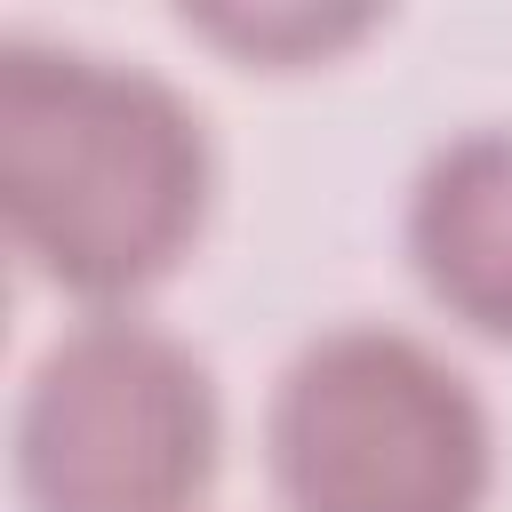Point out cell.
<instances>
[{
    "instance_id": "cell-1",
    "label": "cell",
    "mask_w": 512,
    "mask_h": 512,
    "mask_svg": "<svg viewBox=\"0 0 512 512\" xmlns=\"http://www.w3.org/2000/svg\"><path fill=\"white\" fill-rule=\"evenodd\" d=\"M216 152L200 112L144 64L88 48H0V224L72 304L128 312L200 240Z\"/></svg>"
},
{
    "instance_id": "cell-2",
    "label": "cell",
    "mask_w": 512,
    "mask_h": 512,
    "mask_svg": "<svg viewBox=\"0 0 512 512\" xmlns=\"http://www.w3.org/2000/svg\"><path fill=\"white\" fill-rule=\"evenodd\" d=\"M264 464L288 512H488L496 424L424 336L360 320L280 368Z\"/></svg>"
},
{
    "instance_id": "cell-3",
    "label": "cell",
    "mask_w": 512,
    "mask_h": 512,
    "mask_svg": "<svg viewBox=\"0 0 512 512\" xmlns=\"http://www.w3.org/2000/svg\"><path fill=\"white\" fill-rule=\"evenodd\" d=\"M224 408L192 344L152 320L88 312L16 400L24 512H192L216 480Z\"/></svg>"
},
{
    "instance_id": "cell-4",
    "label": "cell",
    "mask_w": 512,
    "mask_h": 512,
    "mask_svg": "<svg viewBox=\"0 0 512 512\" xmlns=\"http://www.w3.org/2000/svg\"><path fill=\"white\" fill-rule=\"evenodd\" d=\"M408 272L472 336L512 344V128L448 136L408 184Z\"/></svg>"
},
{
    "instance_id": "cell-5",
    "label": "cell",
    "mask_w": 512,
    "mask_h": 512,
    "mask_svg": "<svg viewBox=\"0 0 512 512\" xmlns=\"http://www.w3.org/2000/svg\"><path fill=\"white\" fill-rule=\"evenodd\" d=\"M184 32L232 48L240 64L296 72V64H320V56L352 48L360 32H376V16L368 8H184Z\"/></svg>"
}]
</instances>
